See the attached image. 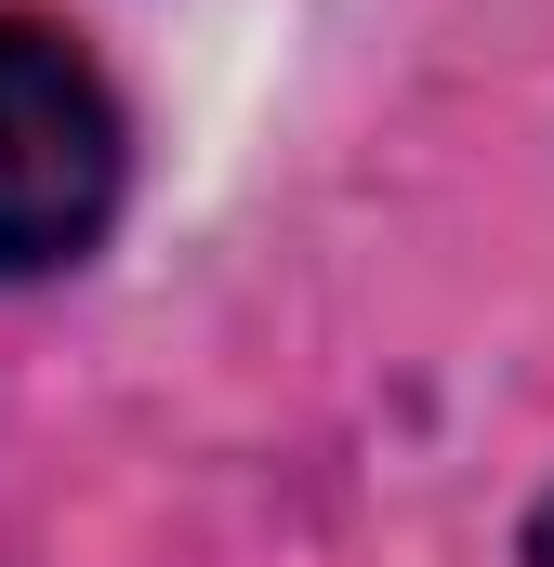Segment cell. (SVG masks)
I'll return each instance as SVG.
<instances>
[{"label":"cell","instance_id":"cell-1","mask_svg":"<svg viewBox=\"0 0 554 567\" xmlns=\"http://www.w3.org/2000/svg\"><path fill=\"white\" fill-rule=\"evenodd\" d=\"M120 212V106L106 80L0 13V278H40V265H80Z\"/></svg>","mask_w":554,"mask_h":567},{"label":"cell","instance_id":"cell-2","mask_svg":"<svg viewBox=\"0 0 554 567\" xmlns=\"http://www.w3.org/2000/svg\"><path fill=\"white\" fill-rule=\"evenodd\" d=\"M529 567H554V502H542V515H529Z\"/></svg>","mask_w":554,"mask_h":567}]
</instances>
